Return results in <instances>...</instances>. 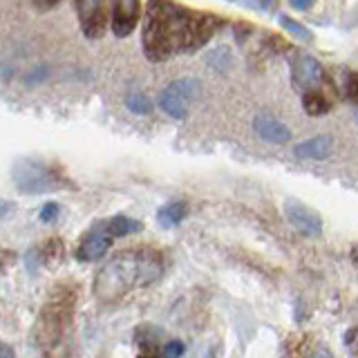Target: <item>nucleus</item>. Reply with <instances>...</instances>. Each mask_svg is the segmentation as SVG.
I'll return each mask as SVG.
<instances>
[{"instance_id":"f257e3e1","label":"nucleus","mask_w":358,"mask_h":358,"mask_svg":"<svg viewBox=\"0 0 358 358\" xmlns=\"http://www.w3.org/2000/svg\"><path fill=\"white\" fill-rule=\"evenodd\" d=\"M217 16L201 14L171 0H150L143 20V52L159 63L206 45L217 31Z\"/></svg>"},{"instance_id":"f03ea898","label":"nucleus","mask_w":358,"mask_h":358,"mask_svg":"<svg viewBox=\"0 0 358 358\" xmlns=\"http://www.w3.org/2000/svg\"><path fill=\"white\" fill-rule=\"evenodd\" d=\"M164 260L150 249H126L101 268L94 280V296L103 305H115L132 289L148 287L162 278Z\"/></svg>"},{"instance_id":"7ed1b4c3","label":"nucleus","mask_w":358,"mask_h":358,"mask_svg":"<svg viewBox=\"0 0 358 358\" xmlns=\"http://www.w3.org/2000/svg\"><path fill=\"white\" fill-rule=\"evenodd\" d=\"M11 182L16 184L20 193L27 195L54 193V190L65 186L61 175H56L48 164L36 159H18L11 168Z\"/></svg>"},{"instance_id":"20e7f679","label":"nucleus","mask_w":358,"mask_h":358,"mask_svg":"<svg viewBox=\"0 0 358 358\" xmlns=\"http://www.w3.org/2000/svg\"><path fill=\"white\" fill-rule=\"evenodd\" d=\"M72 305H74V298L67 294V291H59V294H54L45 302V309L38 320V338L43 345L59 343L67 322L72 318Z\"/></svg>"},{"instance_id":"39448f33","label":"nucleus","mask_w":358,"mask_h":358,"mask_svg":"<svg viewBox=\"0 0 358 358\" xmlns=\"http://www.w3.org/2000/svg\"><path fill=\"white\" fill-rule=\"evenodd\" d=\"M201 96V83L197 78H177L159 96V108L173 119H186L190 103Z\"/></svg>"},{"instance_id":"423d86ee","label":"nucleus","mask_w":358,"mask_h":358,"mask_svg":"<svg viewBox=\"0 0 358 358\" xmlns=\"http://www.w3.org/2000/svg\"><path fill=\"white\" fill-rule=\"evenodd\" d=\"M76 16L81 31L90 41L103 38L106 27H108V0H76Z\"/></svg>"},{"instance_id":"0eeeda50","label":"nucleus","mask_w":358,"mask_h":358,"mask_svg":"<svg viewBox=\"0 0 358 358\" xmlns=\"http://www.w3.org/2000/svg\"><path fill=\"white\" fill-rule=\"evenodd\" d=\"M115 240L117 238L112 235L108 222H99L94 229L87 231V235L83 238L81 246H78V251H76V257L81 262H96L110 251V246Z\"/></svg>"},{"instance_id":"6e6552de","label":"nucleus","mask_w":358,"mask_h":358,"mask_svg":"<svg viewBox=\"0 0 358 358\" xmlns=\"http://www.w3.org/2000/svg\"><path fill=\"white\" fill-rule=\"evenodd\" d=\"M285 217L289 220L291 227H294L300 235H305V238H318L322 233V220L318 213L311 210L305 204H300L296 199L285 201Z\"/></svg>"},{"instance_id":"1a4fd4ad","label":"nucleus","mask_w":358,"mask_h":358,"mask_svg":"<svg viewBox=\"0 0 358 358\" xmlns=\"http://www.w3.org/2000/svg\"><path fill=\"white\" fill-rule=\"evenodd\" d=\"M141 16V5L139 0H112V31L119 38H126L134 31Z\"/></svg>"},{"instance_id":"9d476101","label":"nucleus","mask_w":358,"mask_h":358,"mask_svg":"<svg viewBox=\"0 0 358 358\" xmlns=\"http://www.w3.org/2000/svg\"><path fill=\"white\" fill-rule=\"evenodd\" d=\"M253 130L262 141L275 143V145H282V143L291 141V128L285 121H280L273 115H266V112L253 119Z\"/></svg>"},{"instance_id":"9b49d317","label":"nucleus","mask_w":358,"mask_h":358,"mask_svg":"<svg viewBox=\"0 0 358 358\" xmlns=\"http://www.w3.org/2000/svg\"><path fill=\"white\" fill-rule=\"evenodd\" d=\"M291 72H294V83L300 90H313L322 83L324 70L322 65L313 59V56H298L291 65Z\"/></svg>"},{"instance_id":"f8f14e48","label":"nucleus","mask_w":358,"mask_h":358,"mask_svg":"<svg viewBox=\"0 0 358 358\" xmlns=\"http://www.w3.org/2000/svg\"><path fill=\"white\" fill-rule=\"evenodd\" d=\"M294 155L298 157V159L302 162H322L327 159V157L334 155V139L329 137V134H320V137H311L307 141L298 143L294 148Z\"/></svg>"},{"instance_id":"ddd939ff","label":"nucleus","mask_w":358,"mask_h":358,"mask_svg":"<svg viewBox=\"0 0 358 358\" xmlns=\"http://www.w3.org/2000/svg\"><path fill=\"white\" fill-rule=\"evenodd\" d=\"M188 215V206H186V201H168L166 206L159 208V213H157V220H159V224L164 229H173L177 227V224H182Z\"/></svg>"},{"instance_id":"4468645a","label":"nucleus","mask_w":358,"mask_h":358,"mask_svg":"<svg viewBox=\"0 0 358 358\" xmlns=\"http://www.w3.org/2000/svg\"><path fill=\"white\" fill-rule=\"evenodd\" d=\"M106 222H108V227H110V231H112V235H115V238H128V235L139 233L143 229L141 222L130 220L126 215H115L112 220H106Z\"/></svg>"},{"instance_id":"2eb2a0df","label":"nucleus","mask_w":358,"mask_h":358,"mask_svg":"<svg viewBox=\"0 0 358 358\" xmlns=\"http://www.w3.org/2000/svg\"><path fill=\"white\" fill-rule=\"evenodd\" d=\"M302 108H305L307 115L318 117V115H324V112H329V101L324 99L320 92H316V87L305 90V96H302Z\"/></svg>"},{"instance_id":"dca6fc26","label":"nucleus","mask_w":358,"mask_h":358,"mask_svg":"<svg viewBox=\"0 0 358 358\" xmlns=\"http://www.w3.org/2000/svg\"><path fill=\"white\" fill-rule=\"evenodd\" d=\"M206 63H208L215 72H222V74H224V72H227L229 67L233 65V54H231L229 48H224V45H222V48L213 50V52L206 56Z\"/></svg>"},{"instance_id":"f3484780","label":"nucleus","mask_w":358,"mask_h":358,"mask_svg":"<svg viewBox=\"0 0 358 358\" xmlns=\"http://www.w3.org/2000/svg\"><path fill=\"white\" fill-rule=\"evenodd\" d=\"M126 106L130 112H134V115H148V112L152 110V101L143 92H130L126 96Z\"/></svg>"},{"instance_id":"a211bd4d","label":"nucleus","mask_w":358,"mask_h":358,"mask_svg":"<svg viewBox=\"0 0 358 358\" xmlns=\"http://www.w3.org/2000/svg\"><path fill=\"white\" fill-rule=\"evenodd\" d=\"M280 20V25H282L291 36H296V38H300V41H307V43H311L313 38H311V31L305 27V25H300V22H296L294 18H289V16H280L278 18Z\"/></svg>"},{"instance_id":"6ab92c4d","label":"nucleus","mask_w":358,"mask_h":358,"mask_svg":"<svg viewBox=\"0 0 358 358\" xmlns=\"http://www.w3.org/2000/svg\"><path fill=\"white\" fill-rule=\"evenodd\" d=\"M59 213H61V206L56 204V201H48V204L41 208V222L52 224V222H56V217H59Z\"/></svg>"},{"instance_id":"aec40b11","label":"nucleus","mask_w":358,"mask_h":358,"mask_svg":"<svg viewBox=\"0 0 358 358\" xmlns=\"http://www.w3.org/2000/svg\"><path fill=\"white\" fill-rule=\"evenodd\" d=\"M343 92L347 99L358 101V74H347V81L343 85Z\"/></svg>"},{"instance_id":"412c9836","label":"nucleus","mask_w":358,"mask_h":358,"mask_svg":"<svg viewBox=\"0 0 358 358\" xmlns=\"http://www.w3.org/2000/svg\"><path fill=\"white\" fill-rule=\"evenodd\" d=\"M233 3H240L244 7H251V9H257V11H268L273 7L271 0H233Z\"/></svg>"},{"instance_id":"4be33fe9","label":"nucleus","mask_w":358,"mask_h":358,"mask_svg":"<svg viewBox=\"0 0 358 358\" xmlns=\"http://www.w3.org/2000/svg\"><path fill=\"white\" fill-rule=\"evenodd\" d=\"M186 352V347H184V343H179V341H171V343H168L166 347H164V350H162V354L164 356H182Z\"/></svg>"},{"instance_id":"5701e85b","label":"nucleus","mask_w":358,"mask_h":358,"mask_svg":"<svg viewBox=\"0 0 358 358\" xmlns=\"http://www.w3.org/2000/svg\"><path fill=\"white\" fill-rule=\"evenodd\" d=\"M43 78H48V67L45 65H41V67H36L29 76H27V85H36V83H41Z\"/></svg>"},{"instance_id":"b1692460","label":"nucleus","mask_w":358,"mask_h":358,"mask_svg":"<svg viewBox=\"0 0 358 358\" xmlns=\"http://www.w3.org/2000/svg\"><path fill=\"white\" fill-rule=\"evenodd\" d=\"M289 5L296 11H309L313 5H316V0H289Z\"/></svg>"},{"instance_id":"393cba45","label":"nucleus","mask_w":358,"mask_h":358,"mask_svg":"<svg viewBox=\"0 0 358 358\" xmlns=\"http://www.w3.org/2000/svg\"><path fill=\"white\" fill-rule=\"evenodd\" d=\"M59 3H61V0H34V5L41 7V9H52V7L59 5Z\"/></svg>"},{"instance_id":"a878e982","label":"nucleus","mask_w":358,"mask_h":358,"mask_svg":"<svg viewBox=\"0 0 358 358\" xmlns=\"http://www.w3.org/2000/svg\"><path fill=\"white\" fill-rule=\"evenodd\" d=\"M11 210H14V204H11V201H0V217L9 215Z\"/></svg>"},{"instance_id":"bb28decb","label":"nucleus","mask_w":358,"mask_h":358,"mask_svg":"<svg viewBox=\"0 0 358 358\" xmlns=\"http://www.w3.org/2000/svg\"><path fill=\"white\" fill-rule=\"evenodd\" d=\"M11 356H14V350L7 345H0V358H11Z\"/></svg>"}]
</instances>
